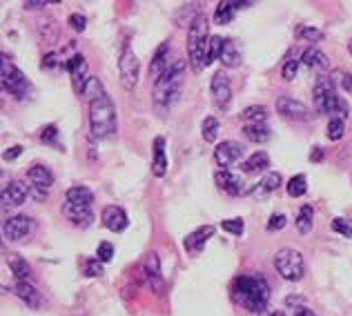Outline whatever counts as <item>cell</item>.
<instances>
[{
  "mask_svg": "<svg viewBox=\"0 0 352 316\" xmlns=\"http://www.w3.org/2000/svg\"><path fill=\"white\" fill-rule=\"evenodd\" d=\"M308 192V179H305L303 174H296L288 181V194L292 199H301L303 194Z\"/></svg>",
  "mask_w": 352,
  "mask_h": 316,
  "instance_id": "34",
  "label": "cell"
},
{
  "mask_svg": "<svg viewBox=\"0 0 352 316\" xmlns=\"http://www.w3.org/2000/svg\"><path fill=\"white\" fill-rule=\"evenodd\" d=\"M344 134H346V120L332 118L328 123V138H330V141H341Z\"/></svg>",
  "mask_w": 352,
  "mask_h": 316,
  "instance_id": "38",
  "label": "cell"
},
{
  "mask_svg": "<svg viewBox=\"0 0 352 316\" xmlns=\"http://www.w3.org/2000/svg\"><path fill=\"white\" fill-rule=\"evenodd\" d=\"M243 136L248 138V141H252V143H267L270 141V127L267 125H245L243 127Z\"/></svg>",
  "mask_w": 352,
  "mask_h": 316,
  "instance_id": "32",
  "label": "cell"
},
{
  "mask_svg": "<svg viewBox=\"0 0 352 316\" xmlns=\"http://www.w3.org/2000/svg\"><path fill=\"white\" fill-rule=\"evenodd\" d=\"M296 232L299 234H310L312 232V225H314V210H312V205H303L301 210H299V214H296Z\"/></svg>",
  "mask_w": 352,
  "mask_h": 316,
  "instance_id": "29",
  "label": "cell"
},
{
  "mask_svg": "<svg viewBox=\"0 0 352 316\" xmlns=\"http://www.w3.org/2000/svg\"><path fill=\"white\" fill-rule=\"evenodd\" d=\"M223 47H226V38H223V36H212L210 45H208V65H212L217 58H221Z\"/></svg>",
  "mask_w": 352,
  "mask_h": 316,
  "instance_id": "36",
  "label": "cell"
},
{
  "mask_svg": "<svg viewBox=\"0 0 352 316\" xmlns=\"http://www.w3.org/2000/svg\"><path fill=\"white\" fill-rule=\"evenodd\" d=\"M154 158H152V174L156 179H163L168 174V154H165V138L163 136H156L154 138Z\"/></svg>",
  "mask_w": 352,
  "mask_h": 316,
  "instance_id": "20",
  "label": "cell"
},
{
  "mask_svg": "<svg viewBox=\"0 0 352 316\" xmlns=\"http://www.w3.org/2000/svg\"><path fill=\"white\" fill-rule=\"evenodd\" d=\"M69 27L74 32H85V27H87V18L85 16H80V14H72L69 16Z\"/></svg>",
  "mask_w": 352,
  "mask_h": 316,
  "instance_id": "47",
  "label": "cell"
},
{
  "mask_svg": "<svg viewBox=\"0 0 352 316\" xmlns=\"http://www.w3.org/2000/svg\"><path fill=\"white\" fill-rule=\"evenodd\" d=\"M23 7L27 9V12H34V9L54 7V3H47V0H27V3H23Z\"/></svg>",
  "mask_w": 352,
  "mask_h": 316,
  "instance_id": "50",
  "label": "cell"
},
{
  "mask_svg": "<svg viewBox=\"0 0 352 316\" xmlns=\"http://www.w3.org/2000/svg\"><path fill=\"white\" fill-rule=\"evenodd\" d=\"M267 167H270V156H267V152H256L241 165V170L245 174H261L267 170Z\"/></svg>",
  "mask_w": 352,
  "mask_h": 316,
  "instance_id": "27",
  "label": "cell"
},
{
  "mask_svg": "<svg viewBox=\"0 0 352 316\" xmlns=\"http://www.w3.org/2000/svg\"><path fill=\"white\" fill-rule=\"evenodd\" d=\"M294 316H317V314H314L310 308H305V305H301V308H296Z\"/></svg>",
  "mask_w": 352,
  "mask_h": 316,
  "instance_id": "51",
  "label": "cell"
},
{
  "mask_svg": "<svg viewBox=\"0 0 352 316\" xmlns=\"http://www.w3.org/2000/svg\"><path fill=\"white\" fill-rule=\"evenodd\" d=\"M14 292H16L18 299H21V301L27 305V308L38 310L41 305H43V296H41V292L36 290V287H34L32 283H16Z\"/></svg>",
  "mask_w": 352,
  "mask_h": 316,
  "instance_id": "22",
  "label": "cell"
},
{
  "mask_svg": "<svg viewBox=\"0 0 352 316\" xmlns=\"http://www.w3.org/2000/svg\"><path fill=\"white\" fill-rule=\"evenodd\" d=\"M219 60L223 63V67H241V63H243V58H241V49L232 41H226L223 54H221Z\"/></svg>",
  "mask_w": 352,
  "mask_h": 316,
  "instance_id": "30",
  "label": "cell"
},
{
  "mask_svg": "<svg viewBox=\"0 0 352 316\" xmlns=\"http://www.w3.org/2000/svg\"><path fill=\"white\" fill-rule=\"evenodd\" d=\"M67 71L72 76V87L76 91L78 96L85 94V89L91 80V74H89V65L85 60V56L82 54H74L72 58L67 60Z\"/></svg>",
  "mask_w": 352,
  "mask_h": 316,
  "instance_id": "9",
  "label": "cell"
},
{
  "mask_svg": "<svg viewBox=\"0 0 352 316\" xmlns=\"http://www.w3.org/2000/svg\"><path fill=\"white\" fill-rule=\"evenodd\" d=\"M296 71H299V60L290 58V60H285L283 69H281V76H283L285 80H294V78H296Z\"/></svg>",
  "mask_w": 352,
  "mask_h": 316,
  "instance_id": "44",
  "label": "cell"
},
{
  "mask_svg": "<svg viewBox=\"0 0 352 316\" xmlns=\"http://www.w3.org/2000/svg\"><path fill=\"white\" fill-rule=\"evenodd\" d=\"M219 129H221V123L217 116H208L203 118V125H201V136L206 143H217V136H219Z\"/></svg>",
  "mask_w": 352,
  "mask_h": 316,
  "instance_id": "33",
  "label": "cell"
},
{
  "mask_svg": "<svg viewBox=\"0 0 352 316\" xmlns=\"http://www.w3.org/2000/svg\"><path fill=\"white\" fill-rule=\"evenodd\" d=\"M321 156H323V150H321V147H314V152H312V161H321Z\"/></svg>",
  "mask_w": 352,
  "mask_h": 316,
  "instance_id": "53",
  "label": "cell"
},
{
  "mask_svg": "<svg viewBox=\"0 0 352 316\" xmlns=\"http://www.w3.org/2000/svg\"><path fill=\"white\" fill-rule=\"evenodd\" d=\"M65 201L76 203V205H91L94 203V192L85 185H76V188H69L65 192Z\"/></svg>",
  "mask_w": 352,
  "mask_h": 316,
  "instance_id": "28",
  "label": "cell"
},
{
  "mask_svg": "<svg viewBox=\"0 0 352 316\" xmlns=\"http://www.w3.org/2000/svg\"><path fill=\"white\" fill-rule=\"evenodd\" d=\"M274 267L285 281L296 283L301 281L303 274H305V261H303V254L299 249L294 247H283L279 252L274 254Z\"/></svg>",
  "mask_w": 352,
  "mask_h": 316,
  "instance_id": "6",
  "label": "cell"
},
{
  "mask_svg": "<svg viewBox=\"0 0 352 316\" xmlns=\"http://www.w3.org/2000/svg\"><path fill=\"white\" fill-rule=\"evenodd\" d=\"M7 265H9V269H12V274L16 276V281H18V283H32L34 269H32L30 263L25 261V258H21L18 254H12V256H9Z\"/></svg>",
  "mask_w": 352,
  "mask_h": 316,
  "instance_id": "23",
  "label": "cell"
},
{
  "mask_svg": "<svg viewBox=\"0 0 352 316\" xmlns=\"http://www.w3.org/2000/svg\"><path fill=\"white\" fill-rule=\"evenodd\" d=\"M96 258L100 263H109L114 258V245L112 243H107V240H103V243L98 245V249H96Z\"/></svg>",
  "mask_w": 352,
  "mask_h": 316,
  "instance_id": "42",
  "label": "cell"
},
{
  "mask_svg": "<svg viewBox=\"0 0 352 316\" xmlns=\"http://www.w3.org/2000/svg\"><path fill=\"white\" fill-rule=\"evenodd\" d=\"M27 196H30V188H27L23 181H12L3 190V203H5V207H18V205H23V203L27 201Z\"/></svg>",
  "mask_w": 352,
  "mask_h": 316,
  "instance_id": "18",
  "label": "cell"
},
{
  "mask_svg": "<svg viewBox=\"0 0 352 316\" xmlns=\"http://www.w3.org/2000/svg\"><path fill=\"white\" fill-rule=\"evenodd\" d=\"M212 96H214V103L221 109H228L230 100H232V85H230V78L226 71H217L212 76Z\"/></svg>",
  "mask_w": 352,
  "mask_h": 316,
  "instance_id": "13",
  "label": "cell"
},
{
  "mask_svg": "<svg viewBox=\"0 0 352 316\" xmlns=\"http://www.w3.org/2000/svg\"><path fill=\"white\" fill-rule=\"evenodd\" d=\"M296 38L305 41V43H319V41H323V32L317 30V27H310V25H299L296 27Z\"/></svg>",
  "mask_w": 352,
  "mask_h": 316,
  "instance_id": "35",
  "label": "cell"
},
{
  "mask_svg": "<svg viewBox=\"0 0 352 316\" xmlns=\"http://www.w3.org/2000/svg\"><path fill=\"white\" fill-rule=\"evenodd\" d=\"M312 100H314V109H317V114L341 118V120L348 118L350 107H348L346 100L339 96L332 76H319L317 78L314 89H312Z\"/></svg>",
  "mask_w": 352,
  "mask_h": 316,
  "instance_id": "3",
  "label": "cell"
},
{
  "mask_svg": "<svg viewBox=\"0 0 352 316\" xmlns=\"http://www.w3.org/2000/svg\"><path fill=\"white\" fill-rule=\"evenodd\" d=\"M118 74H120V85H123V89L132 91L138 85V78H141V60H138V56L134 54L132 45H125L123 52H120Z\"/></svg>",
  "mask_w": 352,
  "mask_h": 316,
  "instance_id": "8",
  "label": "cell"
},
{
  "mask_svg": "<svg viewBox=\"0 0 352 316\" xmlns=\"http://www.w3.org/2000/svg\"><path fill=\"white\" fill-rule=\"evenodd\" d=\"M332 80H335V85L341 87L348 94H352V74L350 71H335L332 74Z\"/></svg>",
  "mask_w": 352,
  "mask_h": 316,
  "instance_id": "41",
  "label": "cell"
},
{
  "mask_svg": "<svg viewBox=\"0 0 352 316\" xmlns=\"http://www.w3.org/2000/svg\"><path fill=\"white\" fill-rule=\"evenodd\" d=\"M267 316H285V314H283V310H276V312H270Z\"/></svg>",
  "mask_w": 352,
  "mask_h": 316,
  "instance_id": "54",
  "label": "cell"
},
{
  "mask_svg": "<svg viewBox=\"0 0 352 316\" xmlns=\"http://www.w3.org/2000/svg\"><path fill=\"white\" fill-rule=\"evenodd\" d=\"M239 7H250V3H234V0H221L217 5V12L214 18L219 25H228L230 21H234V14Z\"/></svg>",
  "mask_w": 352,
  "mask_h": 316,
  "instance_id": "26",
  "label": "cell"
},
{
  "mask_svg": "<svg viewBox=\"0 0 352 316\" xmlns=\"http://www.w3.org/2000/svg\"><path fill=\"white\" fill-rule=\"evenodd\" d=\"M100 221H103V225L109 232H116V234L125 232V227L129 225V218H127L125 210L118 207V205H107L103 210V214H100Z\"/></svg>",
  "mask_w": 352,
  "mask_h": 316,
  "instance_id": "15",
  "label": "cell"
},
{
  "mask_svg": "<svg viewBox=\"0 0 352 316\" xmlns=\"http://www.w3.org/2000/svg\"><path fill=\"white\" fill-rule=\"evenodd\" d=\"M63 214H65V218L72 221L74 225H78V227H87L89 223L94 221L91 205H76V203H69V201L63 203Z\"/></svg>",
  "mask_w": 352,
  "mask_h": 316,
  "instance_id": "14",
  "label": "cell"
},
{
  "mask_svg": "<svg viewBox=\"0 0 352 316\" xmlns=\"http://www.w3.org/2000/svg\"><path fill=\"white\" fill-rule=\"evenodd\" d=\"M232 299L248 312L261 314L267 310V303H270V285L265 283L263 276L241 274L234 278Z\"/></svg>",
  "mask_w": 352,
  "mask_h": 316,
  "instance_id": "1",
  "label": "cell"
},
{
  "mask_svg": "<svg viewBox=\"0 0 352 316\" xmlns=\"http://www.w3.org/2000/svg\"><path fill=\"white\" fill-rule=\"evenodd\" d=\"M27 179L38 190H50L54 185V174L50 167H45V165H32L30 170H27Z\"/></svg>",
  "mask_w": 352,
  "mask_h": 316,
  "instance_id": "21",
  "label": "cell"
},
{
  "mask_svg": "<svg viewBox=\"0 0 352 316\" xmlns=\"http://www.w3.org/2000/svg\"><path fill=\"white\" fill-rule=\"evenodd\" d=\"M221 227H223L228 234H234V236H241L243 234V218H226V221H221Z\"/></svg>",
  "mask_w": 352,
  "mask_h": 316,
  "instance_id": "40",
  "label": "cell"
},
{
  "mask_svg": "<svg viewBox=\"0 0 352 316\" xmlns=\"http://www.w3.org/2000/svg\"><path fill=\"white\" fill-rule=\"evenodd\" d=\"M214 183L219 185V190H223L230 196H241V194H243V179L234 172H228V170L217 172Z\"/></svg>",
  "mask_w": 352,
  "mask_h": 316,
  "instance_id": "17",
  "label": "cell"
},
{
  "mask_svg": "<svg viewBox=\"0 0 352 316\" xmlns=\"http://www.w3.org/2000/svg\"><path fill=\"white\" fill-rule=\"evenodd\" d=\"M41 141L50 143V145H60L58 143V129H56V125H47V127H45V132L41 134Z\"/></svg>",
  "mask_w": 352,
  "mask_h": 316,
  "instance_id": "45",
  "label": "cell"
},
{
  "mask_svg": "<svg viewBox=\"0 0 352 316\" xmlns=\"http://www.w3.org/2000/svg\"><path fill=\"white\" fill-rule=\"evenodd\" d=\"M281 183H283L281 174L270 172V174H265V176H263V181H261V183H258V190L265 192V194H270V192H274V190H279V188H281Z\"/></svg>",
  "mask_w": 352,
  "mask_h": 316,
  "instance_id": "37",
  "label": "cell"
},
{
  "mask_svg": "<svg viewBox=\"0 0 352 316\" xmlns=\"http://www.w3.org/2000/svg\"><path fill=\"white\" fill-rule=\"evenodd\" d=\"M0 85H3V89L9 91V94L16 96V98L25 96L27 91L32 89L27 76L16 67L9 56H3V60H0Z\"/></svg>",
  "mask_w": 352,
  "mask_h": 316,
  "instance_id": "7",
  "label": "cell"
},
{
  "mask_svg": "<svg viewBox=\"0 0 352 316\" xmlns=\"http://www.w3.org/2000/svg\"><path fill=\"white\" fill-rule=\"evenodd\" d=\"M43 69H47V71H58V56H56V54H47V56H45Z\"/></svg>",
  "mask_w": 352,
  "mask_h": 316,
  "instance_id": "49",
  "label": "cell"
},
{
  "mask_svg": "<svg viewBox=\"0 0 352 316\" xmlns=\"http://www.w3.org/2000/svg\"><path fill=\"white\" fill-rule=\"evenodd\" d=\"M267 109L263 105H252V107H245L243 114H241V118L245 120V125H265L267 120Z\"/></svg>",
  "mask_w": 352,
  "mask_h": 316,
  "instance_id": "31",
  "label": "cell"
},
{
  "mask_svg": "<svg viewBox=\"0 0 352 316\" xmlns=\"http://www.w3.org/2000/svg\"><path fill=\"white\" fill-rule=\"evenodd\" d=\"M185 65H188V60L172 63L170 67L154 80L152 100H154L156 114L163 116L165 111H168L176 103V100H179V96H181V76L185 71Z\"/></svg>",
  "mask_w": 352,
  "mask_h": 316,
  "instance_id": "2",
  "label": "cell"
},
{
  "mask_svg": "<svg viewBox=\"0 0 352 316\" xmlns=\"http://www.w3.org/2000/svg\"><path fill=\"white\" fill-rule=\"evenodd\" d=\"M348 52H350V56H352V41L348 43Z\"/></svg>",
  "mask_w": 352,
  "mask_h": 316,
  "instance_id": "55",
  "label": "cell"
},
{
  "mask_svg": "<svg viewBox=\"0 0 352 316\" xmlns=\"http://www.w3.org/2000/svg\"><path fill=\"white\" fill-rule=\"evenodd\" d=\"M330 227H332V232H337V234L352 238V221H348L344 216H337L335 221L330 223Z\"/></svg>",
  "mask_w": 352,
  "mask_h": 316,
  "instance_id": "39",
  "label": "cell"
},
{
  "mask_svg": "<svg viewBox=\"0 0 352 316\" xmlns=\"http://www.w3.org/2000/svg\"><path fill=\"white\" fill-rule=\"evenodd\" d=\"M168 56H170V43L165 41L163 45H159L152 56V63H150V74L154 76V80L161 76V74L170 67V63H168Z\"/></svg>",
  "mask_w": 352,
  "mask_h": 316,
  "instance_id": "24",
  "label": "cell"
},
{
  "mask_svg": "<svg viewBox=\"0 0 352 316\" xmlns=\"http://www.w3.org/2000/svg\"><path fill=\"white\" fill-rule=\"evenodd\" d=\"M208 30H210L208 16L199 12L188 30V63L197 74L208 67V45H210Z\"/></svg>",
  "mask_w": 352,
  "mask_h": 316,
  "instance_id": "4",
  "label": "cell"
},
{
  "mask_svg": "<svg viewBox=\"0 0 352 316\" xmlns=\"http://www.w3.org/2000/svg\"><path fill=\"white\" fill-rule=\"evenodd\" d=\"M89 132L94 138H107L116 132V107L107 91L89 100Z\"/></svg>",
  "mask_w": 352,
  "mask_h": 316,
  "instance_id": "5",
  "label": "cell"
},
{
  "mask_svg": "<svg viewBox=\"0 0 352 316\" xmlns=\"http://www.w3.org/2000/svg\"><path fill=\"white\" fill-rule=\"evenodd\" d=\"M214 232H217V227H212V225H201L199 229H194L192 234H188V236H185V240H183L185 249H188L190 254L201 252V249L206 247L208 240L214 236Z\"/></svg>",
  "mask_w": 352,
  "mask_h": 316,
  "instance_id": "16",
  "label": "cell"
},
{
  "mask_svg": "<svg viewBox=\"0 0 352 316\" xmlns=\"http://www.w3.org/2000/svg\"><path fill=\"white\" fill-rule=\"evenodd\" d=\"M36 223L32 216H25V214H18V216H12L5 221V227H3V234L7 240H23L27 238L34 232Z\"/></svg>",
  "mask_w": 352,
  "mask_h": 316,
  "instance_id": "10",
  "label": "cell"
},
{
  "mask_svg": "<svg viewBox=\"0 0 352 316\" xmlns=\"http://www.w3.org/2000/svg\"><path fill=\"white\" fill-rule=\"evenodd\" d=\"M23 152H25L23 145H12L9 150L3 152V158H5V161H16L18 156H23Z\"/></svg>",
  "mask_w": 352,
  "mask_h": 316,
  "instance_id": "48",
  "label": "cell"
},
{
  "mask_svg": "<svg viewBox=\"0 0 352 316\" xmlns=\"http://www.w3.org/2000/svg\"><path fill=\"white\" fill-rule=\"evenodd\" d=\"M241 158H243V145L241 143H234V141H223L217 145L214 150V161L219 167H223V170L230 172V167H234Z\"/></svg>",
  "mask_w": 352,
  "mask_h": 316,
  "instance_id": "11",
  "label": "cell"
},
{
  "mask_svg": "<svg viewBox=\"0 0 352 316\" xmlns=\"http://www.w3.org/2000/svg\"><path fill=\"white\" fill-rule=\"evenodd\" d=\"M301 63L305 65V67H310V69H328L330 67V63H328V56L323 54L321 49L317 47H308L303 54H301Z\"/></svg>",
  "mask_w": 352,
  "mask_h": 316,
  "instance_id": "25",
  "label": "cell"
},
{
  "mask_svg": "<svg viewBox=\"0 0 352 316\" xmlns=\"http://www.w3.org/2000/svg\"><path fill=\"white\" fill-rule=\"evenodd\" d=\"M296 303H303L301 296H288V299H285V305H288V308H292V305H296Z\"/></svg>",
  "mask_w": 352,
  "mask_h": 316,
  "instance_id": "52",
  "label": "cell"
},
{
  "mask_svg": "<svg viewBox=\"0 0 352 316\" xmlns=\"http://www.w3.org/2000/svg\"><path fill=\"white\" fill-rule=\"evenodd\" d=\"M276 111L288 120H308L310 118V109L305 107L301 100H296L292 96L276 98Z\"/></svg>",
  "mask_w": 352,
  "mask_h": 316,
  "instance_id": "12",
  "label": "cell"
},
{
  "mask_svg": "<svg viewBox=\"0 0 352 316\" xmlns=\"http://www.w3.org/2000/svg\"><path fill=\"white\" fill-rule=\"evenodd\" d=\"M145 274H147V281H150V285H152V290L156 294H161L163 274H161V258L156 252H150L145 256Z\"/></svg>",
  "mask_w": 352,
  "mask_h": 316,
  "instance_id": "19",
  "label": "cell"
},
{
  "mask_svg": "<svg viewBox=\"0 0 352 316\" xmlns=\"http://www.w3.org/2000/svg\"><path fill=\"white\" fill-rule=\"evenodd\" d=\"M82 272H85V276H100L103 274V263H100L98 258H89V261H85Z\"/></svg>",
  "mask_w": 352,
  "mask_h": 316,
  "instance_id": "43",
  "label": "cell"
},
{
  "mask_svg": "<svg viewBox=\"0 0 352 316\" xmlns=\"http://www.w3.org/2000/svg\"><path fill=\"white\" fill-rule=\"evenodd\" d=\"M285 225H288V218L283 216V214H274V216L267 221V225H265V229L267 232H279V229H283Z\"/></svg>",
  "mask_w": 352,
  "mask_h": 316,
  "instance_id": "46",
  "label": "cell"
}]
</instances>
